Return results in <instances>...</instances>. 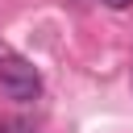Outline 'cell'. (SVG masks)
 Segmentation results:
<instances>
[{"label": "cell", "instance_id": "cell-3", "mask_svg": "<svg viewBox=\"0 0 133 133\" xmlns=\"http://www.w3.org/2000/svg\"><path fill=\"white\" fill-rule=\"evenodd\" d=\"M12 129H17V125H8V121H0V133H12Z\"/></svg>", "mask_w": 133, "mask_h": 133}, {"label": "cell", "instance_id": "cell-2", "mask_svg": "<svg viewBox=\"0 0 133 133\" xmlns=\"http://www.w3.org/2000/svg\"><path fill=\"white\" fill-rule=\"evenodd\" d=\"M104 4H108V8H129L133 0H104Z\"/></svg>", "mask_w": 133, "mask_h": 133}, {"label": "cell", "instance_id": "cell-1", "mask_svg": "<svg viewBox=\"0 0 133 133\" xmlns=\"http://www.w3.org/2000/svg\"><path fill=\"white\" fill-rule=\"evenodd\" d=\"M0 91L12 100V104H33L37 96H42V75H37V66L33 62H25V58H4V66H0Z\"/></svg>", "mask_w": 133, "mask_h": 133}]
</instances>
